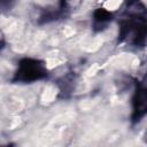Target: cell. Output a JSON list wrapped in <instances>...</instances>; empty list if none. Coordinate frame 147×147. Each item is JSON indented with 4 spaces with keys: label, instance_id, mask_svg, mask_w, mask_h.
<instances>
[{
    "label": "cell",
    "instance_id": "6da1fadb",
    "mask_svg": "<svg viewBox=\"0 0 147 147\" xmlns=\"http://www.w3.org/2000/svg\"><path fill=\"white\" fill-rule=\"evenodd\" d=\"M119 3H121V0H108L105 5V8L108 10H115Z\"/></svg>",
    "mask_w": 147,
    "mask_h": 147
}]
</instances>
